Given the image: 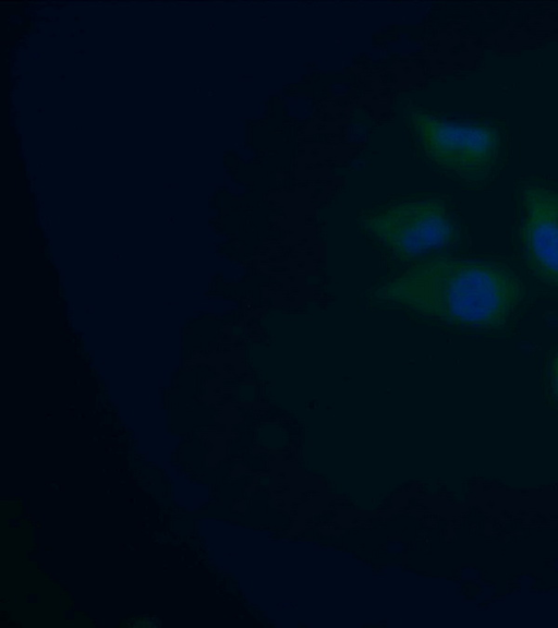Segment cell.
Here are the masks:
<instances>
[{
	"label": "cell",
	"instance_id": "cell-1",
	"mask_svg": "<svg viewBox=\"0 0 558 628\" xmlns=\"http://www.w3.org/2000/svg\"><path fill=\"white\" fill-rule=\"evenodd\" d=\"M523 291L520 278L502 264L434 257L381 283L374 295L447 325L492 330L508 323Z\"/></svg>",
	"mask_w": 558,
	"mask_h": 628
},
{
	"label": "cell",
	"instance_id": "cell-2",
	"mask_svg": "<svg viewBox=\"0 0 558 628\" xmlns=\"http://www.w3.org/2000/svg\"><path fill=\"white\" fill-rule=\"evenodd\" d=\"M410 122L426 157L449 173L469 183L486 182L496 173L502 149L497 128L424 112L411 113Z\"/></svg>",
	"mask_w": 558,
	"mask_h": 628
},
{
	"label": "cell",
	"instance_id": "cell-3",
	"mask_svg": "<svg viewBox=\"0 0 558 628\" xmlns=\"http://www.w3.org/2000/svg\"><path fill=\"white\" fill-rule=\"evenodd\" d=\"M363 228L399 259L448 246L459 237L458 226L444 203L403 202L363 219Z\"/></svg>",
	"mask_w": 558,
	"mask_h": 628
},
{
	"label": "cell",
	"instance_id": "cell-4",
	"mask_svg": "<svg viewBox=\"0 0 558 628\" xmlns=\"http://www.w3.org/2000/svg\"><path fill=\"white\" fill-rule=\"evenodd\" d=\"M519 242L531 274L558 289V191L538 185L523 189Z\"/></svg>",
	"mask_w": 558,
	"mask_h": 628
},
{
	"label": "cell",
	"instance_id": "cell-5",
	"mask_svg": "<svg viewBox=\"0 0 558 628\" xmlns=\"http://www.w3.org/2000/svg\"><path fill=\"white\" fill-rule=\"evenodd\" d=\"M551 385L554 392L558 398V354L555 355L551 364Z\"/></svg>",
	"mask_w": 558,
	"mask_h": 628
}]
</instances>
